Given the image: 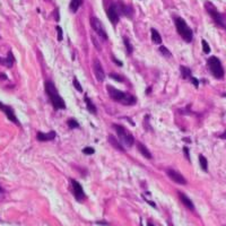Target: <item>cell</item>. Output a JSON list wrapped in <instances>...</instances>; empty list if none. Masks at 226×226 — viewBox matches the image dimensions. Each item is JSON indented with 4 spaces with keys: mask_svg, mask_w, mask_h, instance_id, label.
<instances>
[{
    "mask_svg": "<svg viewBox=\"0 0 226 226\" xmlns=\"http://www.w3.org/2000/svg\"><path fill=\"white\" fill-rule=\"evenodd\" d=\"M0 111H2V112L5 113V115L8 118L9 121L14 122L16 125H21V123H19L17 116H16V114H15V111H14V109H12V106L3 104L2 102H0Z\"/></svg>",
    "mask_w": 226,
    "mask_h": 226,
    "instance_id": "cell-8",
    "label": "cell"
},
{
    "mask_svg": "<svg viewBox=\"0 0 226 226\" xmlns=\"http://www.w3.org/2000/svg\"><path fill=\"white\" fill-rule=\"evenodd\" d=\"M174 24H175L176 31H178V33L180 34V36H181L187 43H190V42L192 41V39H194V32H192V30H191L190 27L188 26L187 22H185L183 18L176 16V17H174Z\"/></svg>",
    "mask_w": 226,
    "mask_h": 226,
    "instance_id": "cell-3",
    "label": "cell"
},
{
    "mask_svg": "<svg viewBox=\"0 0 226 226\" xmlns=\"http://www.w3.org/2000/svg\"><path fill=\"white\" fill-rule=\"evenodd\" d=\"M83 153L85 155H93L95 153V149L93 148V147H85V148L83 149Z\"/></svg>",
    "mask_w": 226,
    "mask_h": 226,
    "instance_id": "cell-29",
    "label": "cell"
},
{
    "mask_svg": "<svg viewBox=\"0 0 226 226\" xmlns=\"http://www.w3.org/2000/svg\"><path fill=\"white\" fill-rule=\"evenodd\" d=\"M109 143L111 144V146H112L113 148L116 149V150H119V152H125V148H123V146L121 145V143H120L119 139H116L114 136H112V135H110L109 136Z\"/></svg>",
    "mask_w": 226,
    "mask_h": 226,
    "instance_id": "cell-17",
    "label": "cell"
},
{
    "mask_svg": "<svg viewBox=\"0 0 226 226\" xmlns=\"http://www.w3.org/2000/svg\"><path fill=\"white\" fill-rule=\"evenodd\" d=\"M14 62H15V56H14L12 51H8L7 58H0V65L6 66L7 68H12Z\"/></svg>",
    "mask_w": 226,
    "mask_h": 226,
    "instance_id": "cell-14",
    "label": "cell"
},
{
    "mask_svg": "<svg viewBox=\"0 0 226 226\" xmlns=\"http://www.w3.org/2000/svg\"><path fill=\"white\" fill-rule=\"evenodd\" d=\"M72 83H74V86H75V88L77 89L78 92H79V93H81V92H83V88H81V83H79V81H78V78L76 77V76H74V78H72Z\"/></svg>",
    "mask_w": 226,
    "mask_h": 226,
    "instance_id": "cell-26",
    "label": "cell"
},
{
    "mask_svg": "<svg viewBox=\"0 0 226 226\" xmlns=\"http://www.w3.org/2000/svg\"><path fill=\"white\" fill-rule=\"evenodd\" d=\"M110 77L112 78V79H114V81H125V79H123V78L121 77V76H120V75H116V74H110Z\"/></svg>",
    "mask_w": 226,
    "mask_h": 226,
    "instance_id": "cell-31",
    "label": "cell"
},
{
    "mask_svg": "<svg viewBox=\"0 0 226 226\" xmlns=\"http://www.w3.org/2000/svg\"><path fill=\"white\" fill-rule=\"evenodd\" d=\"M150 32H152V41L154 42L155 44H161L162 36L161 34L158 33V31L155 30V28H150Z\"/></svg>",
    "mask_w": 226,
    "mask_h": 226,
    "instance_id": "cell-20",
    "label": "cell"
},
{
    "mask_svg": "<svg viewBox=\"0 0 226 226\" xmlns=\"http://www.w3.org/2000/svg\"><path fill=\"white\" fill-rule=\"evenodd\" d=\"M183 140H184V141H187V143H190V140L188 139V138H185V139H183Z\"/></svg>",
    "mask_w": 226,
    "mask_h": 226,
    "instance_id": "cell-37",
    "label": "cell"
},
{
    "mask_svg": "<svg viewBox=\"0 0 226 226\" xmlns=\"http://www.w3.org/2000/svg\"><path fill=\"white\" fill-rule=\"evenodd\" d=\"M44 88H45V93H47V95H48L52 106H53L56 110H65L66 103H65V101H63V98L60 96L59 92L56 91L54 84L50 81H45Z\"/></svg>",
    "mask_w": 226,
    "mask_h": 226,
    "instance_id": "cell-1",
    "label": "cell"
},
{
    "mask_svg": "<svg viewBox=\"0 0 226 226\" xmlns=\"http://www.w3.org/2000/svg\"><path fill=\"white\" fill-rule=\"evenodd\" d=\"M84 100H85V103H86L87 110L91 113H93V114H96V113H97V109H96V106L92 102V100H91L88 96H84Z\"/></svg>",
    "mask_w": 226,
    "mask_h": 226,
    "instance_id": "cell-19",
    "label": "cell"
},
{
    "mask_svg": "<svg viewBox=\"0 0 226 226\" xmlns=\"http://www.w3.org/2000/svg\"><path fill=\"white\" fill-rule=\"evenodd\" d=\"M180 71H181V76L183 79H188L190 78L192 75H191V69L185 67V66H180Z\"/></svg>",
    "mask_w": 226,
    "mask_h": 226,
    "instance_id": "cell-22",
    "label": "cell"
},
{
    "mask_svg": "<svg viewBox=\"0 0 226 226\" xmlns=\"http://www.w3.org/2000/svg\"><path fill=\"white\" fill-rule=\"evenodd\" d=\"M160 52H161V53L163 54V56H167V58L172 56V53H171V51H170L167 48H165V47H161V48H160Z\"/></svg>",
    "mask_w": 226,
    "mask_h": 226,
    "instance_id": "cell-28",
    "label": "cell"
},
{
    "mask_svg": "<svg viewBox=\"0 0 226 226\" xmlns=\"http://www.w3.org/2000/svg\"><path fill=\"white\" fill-rule=\"evenodd\" d=\"M91 26L92 28L94 30V32H96L97 35H100L103 40H107V34L105 32V28L104 26L102 25L101 21L98 19L97 17H91Z\"/></svg>",
    "mask_w": 226,
    "mask_h": 226,
    "instance_id": "cell-7",
    "label": "cell"
},
{
    "mask_svg": "<svg viewBox=\"0 0 226 226\" xmlns=\"http://www.w3.org/2000/svg\"><path fill=\"white\" fill-rule=\"evenodd\" d=\"M118 6H119V10H120V15H125L127 17H132V14H134V10L130 6H125V3L122 1L118 2Z\"/></svg>",
    "mask_w": 226,
    "mask_h": 226,
    "instance_id": "cell-15",
    "label": "cell"
},
{
    "mask_svg": "<svg viewBox=\"0 0 226 226\" xmlns=\"http://www.w3.org/2000/svg\"><path fill=\"white\" fill-rule=\"evenodd\" d=\"M147 225H148V226H154V225H153L152 223H148V224H147Z\"/></svg>",
    "mask_w": 226,
    "mask_h": 226,
    "instance_id": "cell-38",
    "label": "cell"
},
{
    "mask_svg": "<svg viewBox=\"0 0 226 226\" xmlns=\"http://www.w3.org/2000/svg\"><path fill=\"white\" fill-rule=\"evenodd\" d=\"M207 65H208L209 71L211 72V75L217 79H222L224 77V69L222 62L219 61L217 56H210L207 60Z\"/></svg>",
    "mask_w": 226,
    "mask_h": 226,
    "instance_id": "cell-5",
    "label": "cell"
},
{
    "mask_svg": "<svg viewBox=\"0 0 226 226\" xmlns=\"http://www.w3.org/2000/svg\"><path fill=\"white\" fill-rule=\"evenodd\" d=\"M67 125H68L69 129L79 128V123L77 122V120H75V119H69L68 121H67Z\"/></svg>",
    "mask_w": 226,
    "mask_h": 226,
    "instance_id": "cell-25",
    "label": "cell"
},
{
    "mask_svg": "<svg viewBox=\"0 0 226 226\" xmlns=\"http://www.w3.org/2000/svg\"><path fill=\"white\" fill-rule=\"evenodd\" d=\"M56 33H58V41L61 42L63 40V35H62V28L60 26H56Z\"/></svg>",
    "mask_w": 226,
    "mask_h": 226,
    "instance_id": "cell-30",
    "label": "cell"
},
{
    "mask_svg": "<svg viewBox=\"0 0 226 226\" xmlns=\"http://www.w3.org/2000/svg\"><path fill=\"white\" fill-rule=\"evenodd\" d=\"M183 153H184L185 157H187L188 161H190V155H189V149H188V147H183Z\"/></svg>",
    "mask_w": 226,
    "mask_h": 226,
    "instance_id": "cell-33",
    "label": "cell"
},
{
    "mask_svg": "<svg viewBox=\"0 0 226 226\" xmlns=\"http://www.w3.org/2000/svg\"><path fill=\"white\" fill-rule=\"evenodd\" d=\"M123 43H125V49H127V53H128V54L132 53V51H134V47H132L130 40H129L127 36H123Z\"/></svg>",
    "mask_w": 226,
    "mask_h": 226,
    "instance_id": "cell-24",
    "label": "cell"
},
{
    "mask_svg": "<svg viewBox=\"0 0 226 226\" xmlns=\"http://www.w3.org/2000/svg\"><path fill=\"white\" fill-rule=\"evenodd\" d=\"M137 149H138V152L143 155L145 158H147V160H152V158H153V155L150 154V152L148 150V148H147V147H146L144 144L137 143Z\"/></svg>",
    "mask_w": 226,
    "mask_h": 226,
    "instance_id": "cell-18",
    "label": "cell"
},
{
    "mask_svg": "<svg viewBox=\"0 0 226 226\" xmlns=\"http://www.w3.org/2000/svg\"><path fill=\"white\" fill-rule=\"evenodd\" d=\"M112 60H113V62H115L118 66H122V65H123L121 61H118V60H116V58H114V56H112Z\"/></svg>",
    "mask_w": 226,
    "mask_h": 226,
    "instance_id": "cell-34",
    "label": "cell"
},
{
    "mask_svg": "<svg viewBox=\"0 0 226 226\" xmlns=\"http://www.w3.org/2000/svg\"><path fill=\"white\" fill-rule=\"evenodd\" d=\"M70 182H71V187H72V191H74L75 199L77 200V201H81V200L85 199L86 196H85V192H84V189L81 185V183L78 181H76V180H74V179H71Z\"/></svg>",
    "mask_w": 226,
    "mask_h": 226,
    "instance_id": "cell-10",
    "label": "cell"
},
{
    "mask_svg": "<svg viewBox=\"0 0 226 226\" xmlns=\"http://www.w3.org/2000/svg\"><path fill=\"white\" fill-rule=\"evenodd\" d=\"M56 137V134L54 130L49 131L48 134L42 132V131H39V132L36 134V139L39 140V141H50V140H53Z\"/></svg>",
    "mask_w": 226,
    "mask_h": 226,
    "instance_id": "cell-13",
    "label": "cell"
},
{
    "mask_svg": "<svg viewBox=\"0 0 226 226\" xmlns=\"http://www.w3.org/2000/svg\"><path fill=\"white\" fill-rule=\"evenodd\" d=\"M199 163L202 171L207 172V171H208V162H207V158H206L204 155H199Z\"/></svg>",
    "mask_w": 226,
    "mask_h": 226,
    "instance_id": "cell-23",
    "label": "cell"
},
{
    "mask_svg": "<svg viewBox=\"0 0 226 226\" xmlns=\"http://www.w3.org/2000/svg\"><path fill=\"white\" fill-rule=\"evenodd\" d=\"M201 44H202V50H204V52H205L206 54H208L209 52H210V47H209V44L207 43V41H206V40H201Z\"/></svg>",
    "mask_w": 226,
    "mask_h": 226,
    "instance_id": "cell-27",
    "label": "cell"
},
{
    "mask_svg": "<svg viewBox=\"0 0 226 226\" xmlns=\"http://www.w3.org/2000/svg\"><path fill=\"white\" fill-rule=\"evenodd\" d=\"M178 194H179V197H180V200L182 201V204H183L188 209H190V210H194V202L190 200V198H189L185 194L180 192V191H179Z\"/></svg>",
    "mask_w": 226,
    "mask_h": 226,
    "instance_id": "cell-16",
    "label": "cell"
},
{
    "mask_svg": "<svg viewBox=\"0 0 226 226\" xmlns=\"http://www.w3.org/2000/svg\"><path fill=\"white\" fill-rule=\"evenodd\" d=\"M106 91L107 93H109V96L112 98L113 101L122 103L123 105H134L136 104V102H137V98L135 97L134 95L122 92V91H119V89L114 88V87L111 86V85H107Z\"/></svg>",
    "mask_w": 226,
    "mask_h": 226,
    "instance_id": "cell-2",
    "label": "cell"
},
{
    "mask_svg": "<svg viewBox=\"0 0 226 226\" xmlns=\"http://www.w3.org/2000/svg\"><path fill=\"white\" fill-rule=\"evenodd\" d=\"M3 194V189H2L1 187H0V194Z\"/></svg>",
    "mask_w": 226,
    "mask_h": 226,
    "instance_id": "cell-36",
    "label": "cell"
},
{
    "mask_svg": "<svg viewBox=\"0 0 226 226\" xmlns=\"http://www.w3.org/2000/svg\"><path fill=\"white\" fill-rule=\"evenodd\" d=\"M84 0H71V2L69 5V9L71 12H76L78 10V8L83 5Z\"/></svg>",
    "mask_w": 226,
    "mask_h": 226,
    "instance_id": "cell-21",
    "label": "cell"
},
{
    "mask_svg": "<svg viewBox=\"0 0 226 226\" xmlns=\"http://www.w3.org/2000/svg\"><path fill=\"white\" fill-rule=\"evenodd\" d=\"M93 71H94V75H95L96 79L98 81H103L105 78V72L103 70V67H102V63L100 62V60L97 58L94 59L93 61Z\"/></svg>",
    "mask_w": 226,
    "mask_h": 226,
    "instance_id": "cell-11",
    "label": "cell"
},
{
    "mask_svg": "<svg viewBox=\"0 0 226 226\" xmlns=\"http://www.w3.org/2000/svg\"><path fill=\"white\" fill-rule=\"evenodd\" d=\"M189 79H190L191 83H192V84L194 85V87H196V88H198V86H199V81H198V79H196L194 77H192V76H191V77L189 78Z\"/></svg>",
    "mask_w": 226,
    "mask_h": 226,
    "instance_id": "cell-32",
    "label": "cell"
},
{
    "mask_svg": "<svg viewBox=\"0 0 226 226\" xmlns=\"http://www.w3.org/2000/svg\"><path fill=\"white\" fill-rule=\"evenodd\" d=\"M205 8H206V10L208 12L209 15H210V17L214 19L216 25H218L219 27L226 30V23H225V21H224L223 15L218 12L217 8H216L211 2H209V1H206L205 2Z\"/></svg>",
    "mask_w": 226,
    "mask_h": 226,
    "instance_id": "cell-6",
    "label": "cell"
},
{
    "mask_svg": "<svg viewBox=\"0 0 226 226\" xmlns=\"http://www.w3.org/2000/svg\"><path fill=\"white\" fill-rule=\"evenodd\" d=\"M113 129L115 130L116 135H118V139L120 140V143L123 144V145L128 146V147H131L135 143V138L134 136L129 132L127 129L121 125H112Z\"/></svg>",
    "mask_w": 226,
    "mask_h": 226,
    "instance_id": "cell-4",
    "label": "cell"
},
{
    "mask_svg": "<svg viewBox=\"0 0 226 226\" xmlns=\"http://www.w3.org/2000/svg\"><path fill=\"white\" fill-rule=\"evenodd\" d=\"M219 137L222 138V139H226V131H225V132H224V134H222V135H220Z\"/></svg>",
    "mask_w": 226,
    "mask_h": 226,
    "instance_id": "cell-35",
    "label": "cell"
},
{
    "mask_svg": "<svg viewBox=\"0 0 226 226\" xmlns=\"http://www.w3.org/2000/svg\"><path fill=\"white\" fill-rule=\"evenodd\" d=\"M107 17H109V19H110L111 23H112L114 26L118 24L120 18V10H119L118 3H111V6L107 9Z\"/></svg>",
    "mask_w": 226,
    "mask_h": 226,
    "instance_id": "cell-9",
    "label": "cell"
},
{
    "mask_svg": "<svg viewBox=\"0 0 226 226\" xmlns=\"http://www.w3.org/2000/svg\"><path fill=\"white\" fill-rule=\"evenodd\" d=\"M166 174L172 181H174L175 183H178V184H187V180H185V178L182 175V174H180L178 171H175V170L167 169Z\"/></svg>",
    "mask_w": 226,
    "mask_h": 226,
    "instance_id": "cell-12",
    "label": "cell"
}]
</instances>
